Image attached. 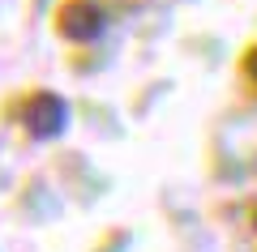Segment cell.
<instances>
[{"label": "cell", "instance_id": "obj_3", "mask_svg": "<svg viewBox=\"0 0 257 252\" xmlns=\"http://www.w3.org/2000/svg\"><path fill=\"white\" fill-rule=\"evenodd\" d=\"M240 69H244L248 86H253V90H257V47H248V52H244V60H240Z\"/></svg>", "mask_w": 257, "mask_h": 252}, {"label": "cell", "instance_id": "obj_1", "mask_svg": "<svg viewBox=\"0 0 257 252\" xmlns=\"http://www.w3.org/2000/svg\"><path fill=\"white\" fill-rule=\"evenodd\" d=\"M18 124L35 141H52V137H60L69 128V103L56 90H30L18 107Z\"/></svg>", "mask_w": 257, "mask_h": 252}, {"label": "cell", "instance_id": "obj_4", "mask_svg": "<svg viewBox=\"0 0 257 252\" xmlns=\"http://www.w3.org/2000/svg\"><path fill=\"white\" fill-rule=\"evenodd\" d=\"M253 231H257V209H253Z\"/></svg>", "mask_w": 257, "mask_h": 252}, {"label": "cell", "instance_id": "obj_2", "mask_svg": "<svg viewBox=\"0 0 257 252\" xmlns=\"http://www.w3.org/2000/svg\"><path fill=\"white\" fill-rule=\"evenodd\" d=\"M103 26H107V13L99 0H64L56 9V35L69 43H94Z\"/></svg>", "mask_w": 257, "mask_h": 252}]
</instances>
